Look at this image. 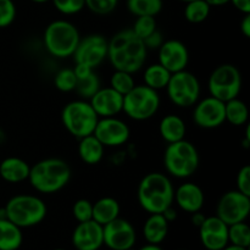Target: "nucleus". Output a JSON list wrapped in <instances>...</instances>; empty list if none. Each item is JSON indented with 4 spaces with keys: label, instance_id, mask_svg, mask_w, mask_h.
Here are the masks:
<instances>
[{
    "label": "nucleus",
    "instance_id": "3",
    "mask_svg": "<svg viewBox=\"0 0 250 250\" xmlns=\"http://www.w3.org/2000/svg\"><path fill=\"white\" fill-rule=\"evenodd\" d=\"M71 180V167L65 160L48 158L31 166L28 181L37 192L54 194L68 185Z\"/></svg>",
    "mask_w": 250,
    "mask_h": 250
},
{
    "label": "nucleus",
    "instance_id": "24",
    "mask_svg": "<svg viewBox=\"0 0 250 250\" xmlns=\"http://www.w3.org/2000/svg\"><path fill=\"white\" fill-rule=\"evenodd\" d=\"M120 211H121V208L115 198L103 197L93 203L92 220L102 226H105L112 220L117 219L120 216Z\"/></svg>",
    "mask_w": 250,
    "mask_h": 250
},
{
    "label": "nucleus",
    "instance_id": "32",
    "mask_svg": "<svg viewBox=\"0 0 250 250\" xmlns=\"http://www.w3.org/2000/svg\"><path fill=\"white\" fill-rule=\"evenodd\" d=\"M229 243L233 246L249 248L250 247V227L246 221L229 226Z\"/></svg>",
    "mask_w": 250,
    "mask_h": 250
},
{
    "label": "nucleus",
    "instance_id": "34",
    "mask_svg": "<svg viewBox=\"0 0 250 250\" xmlns=\"http://www.w3.org/2000/svg\"><path fill=\"white\" fill-rule=\"evenodd\" d=\"M77 83V77L75 75L73 68H61L58 71L54 77V85L56 89L63 93L73 92Z\"/></svg>",
    "mask_w": 250,
    "mask_h": 250
},
{
    "label": "nucleus",
    "instance_id": "30",
    "mask_svg": "<svg viewBox=\"0 0 250 250\" xmlns=\"http://www.w3.org/2000/svg\"><path fill=\"white\" fill-rule=\"evenodd\" d=\"M100 80L94 70L83 77L77 78L75 92L81 97V99L89 100L98 90L100 89Z\"/></svg>",
    "mask_w": 250,
    "mask_h": 250
},
{
    "label": "nucleus",
    "instance_id": "4",
    "mask_svg": "<svg viewBox=\"0 0 250 250\" xmlns=\"http://www.w3.org/2000/svg\"><path fill=\"white\" fill-rule=\"evenodd\" d=\"M200 158L193 143L182 141L168 143L164 153V166L166 172L178 180L189 178L197 172Z\"/></svg>",
    "mask_w": 250,
    "mask_h": 250
},
{
    "label": "nucleus",
    "instance_id": "47",
    "mask_svg": "<svg viewBox=\"0 0 250 250\" xmlns=\"http://www.w3.org/2000/svg\"><path fill=\"white\" fill-rule=\"evenodd\" d=\"M138 250H163V248L160 247V244H150L148 243L146 246L142 247Z\"/></svg>",
    "mask_w": 250,
    "mask_h": 250
},
{
    "label": "nucleus",
    "instance_id": "38",
    "mask_svg": "<svg viewBox=\"0 0 250 250\" xmlns=\"http://www.w3.org/2000/svg\"><path fill=\"white\" fill-rule=\"evenodd\" d=\"M72 215L78 222L89 221L93 215V203L88 199H78L72 207Z\"/></svg>",
    "mask_w": 250,
    "mask_h": 250
},
{
    "label": "nucleus",
    "instance_id": "5",
    "mask_svg": "<svg viewBox=\"0 0 250 250\" xmlns=\"http://www.w3.org/2000/svg\"><path fill=\"white\" fill-rule=\"evenodd\" d=\"M6 219L20 229H28L44 221L48 214L45 203L37 195L19 194L12 197L4 207Z\"/></svg>",
    "mask_w": 250,
    "mask_h": 250
},
{
    "label": "nucleus",
    "instance_id": "51",
    "mask_svg": "<svg viewBox=\"0 0 250 250\" xmlns=\"http://www.w3.org/2000/svg\"><path fill=\"white\" fill-rule=\"evenodd\" d=\"M54 250H65V249H61V248H59V249H54Z\"/></svg>",
    "mask_w": 250,
    "mask_h": 250
},
{
    "label": "nucleus",
    "instance_id": "37",
    "mask_svg": "<svg viewBox=\"0 0 250 250\" xmlns=\"http://www.w3.org/2000/svg\"><path fill=\"white\" fill-rule=\"evenodd\" d=\"M59 12L63 15H76L85 7V0H51Z\"/></svg>",
    "mask_w": 250,
    "mask_h": 250
},
{
    "label": "nucleus",
    "instance_id": "21",
    "mask_svg": "<svg viewBox=\"0 0 250 250\" xmlns=\"http://www.w3.org/2000/svg\"><path fill=\"white\" fill-rule=\"evenodd\" d=\"M31 166L23 159L10 156L0 163V177L7 183H22L28 180Z\"/></svg>",
    "mask_w": 250,
    "mask_h": 250
},
{
    "label": "nucleus",
    "instance_id": "7",
    "mask_svg": "<svg viewBox=\"0 0 250 250\" xmlns=\"http://www.w3.org/2000/svg\"><path fill=\"white\" fill-rule=\"evenodd\" d=\"M99 116L90 103L84 99L72 100L63 106L61 122L66 131L77 139L93 134Z\"/></svg>",
    "mask_w": 250,
    "mask_h": 250
},
{
    "label": "nucleus",
    "instance_id": "17",
    "mask_svg": "<svg viewBox=\"0 0 250 250\" xmlns=\"http://www.w3.org/2000/svg\"><path fill=\"white\" fill-rule=\"evenodd\" d=\"M200 242L208 250H221L229 244V225L215 216L205 217L199 227Z\"/></svg>",
    "mask_w": 250,
    "mask_h": 250
},
{
    "label": "nucleus",
    "instance_id": "31",
    "mask_svg": "<svg viewBox=\"0 0 250 250\" xmlns=\"http://www.w3.org/2000/svg\"><path fill=\"white\" fill-rule=\"evenodd\" d=\"M211 6L205 0H193L186 2L185 17L190 23H202L209 17Z\"/></svg>",
    "mask_w": 250,
    "mask_h": 250
},
{
    "label": "nucleus",
    "instance_id": "41",
    "mask_svg": "<svg viewBox=\"0 0 250 250\" xmlns=\"http://www.w3.org/2000/svg\"><path fill=\"white\" fill-rule=\"evenodd\" d=\"M143 42H144V44H146V46L148 50L149 49L158 50V49L161 46V44L164 43V36L161 34V32H159L158 29H156L155 32H153V33L150 34V36L146 37Z\"/></svg>",
    "mask_w": 250,
    "mask_h": 250
},
{
    "label": "nucleus",
    "instance_id": "36",
    "mask_svg": "<svg viewBox=\"0 0 250 250\" xmlns=\"http://www.w3.org/2000/svg\"><path fill=\"white\" fill-rule=\"evenodd\" d=\"M119 0H85V7L95 15H109L117 7Z\"/></svg>",
    "mask_w": 250,
    "mask_h": 250
},
{
    "label": "nucleus",
    "instance_id": "26",
    "mask_svg": "<svg viewBox=\"0 0 250 250\" xmlns=\"http://www.w3.org/2000/svg\"><path fill=\"white\" fill-rule=\"evenodd\" d=\"M22 229L7 219H0V250H17L22 246Z\"/></svg>",
    "mask_w": 250,
    "mask_h": 250
},
{
    "label": "nucleus",
    "instance_id": "2",
    "mask_svg": "<svg viewBox=\"0 0 250 250\" xmlns=\"http://www.w3.org/2000/svg\"><path fill=\"white\" fill-rule=\"evenodd\" d=\"M175 187L170 177L161 172H150L138 185L137 199L148 214H161L173 204Z\"/></svg>",
    "mask_w": 250,
    "mask_h": 250
},
{
    "label": "nucleus",
    "instance_id": "9",
    "mask_svg": "<svg viewBox=\"0 0 250 250\" xmlns=\"http://www.w3.org/2000/svg\"><path fill=\"white\" fill-rule=\"evenodd\" d=\"M165 89L171 103L182 109L194 106L202 93L197 76L187 70L172 73Z\"/></svg>",
    "mask_w": 250,
    "mask_h": 250
},
{
    "label": "nucleus",
    "instance_id": "48",
    "mask_svg": "<svg viewBox=\"0 0 250 250\" xmlns=\"http://www.w3.org/2000/svg\"><path fill=\"white\" fill-rule=\"evenodd\" d=\"M221 250H248V248H243V247H238V246H233V244H227L225 248H222Z\"/></svg>",
    "mask_w": 250,
    "mask_h": 250
},
{
    "label": "nucleus",
    "instance_id": "10",
    "mask_svg": "<svg viewBox=\"0 0 250 250\" xmlns=\"http://www.w3.org/2000/svg\"><path fill=\"white\" fill-rule=\"evenodd\" d=\"M242 84L243 80L241 71L231 63L217 66L208 81L210 95L225 103L238 98L242 90Z\"/></svg>",
    "mask_w": 250,
    "mask_h": 250
},
{
    "label": "nucleus",
    "instance_id": "18",
    "mask_svg": "<svg viewBox=\"0 0 250 250\" xmlns=\"http://www.w3.org/2000/svg\"><path fill=\"white\" fill-rule=\"evenodd\" d=\"M72 244L76 250H99L104 246L103 226L94 220L78 222L73 229Z\"/></svg>",
    "mask_w": 250,
    "mask_h": 250
},
{
    "label": "nucleus",
    "instance_id": "40",
    "mask_svg": "<svg viewBox=\"0 0 250 250\" xmlns=\"http://www.w3.org/2000/svg\"><path fill=\"white\" fill-rule=\"evenodd\" d=\"M237 190L250 197V166L244 165L238 171L236 177Z\"/></svg>",
    "mask_w": 250,
    "mask_h": 250
},
{
    "label": "nucleus",
    "instance_id": "8",
    "mask_svg": "<svg viewBox=\"0 0 250 250\" xmlns=\"http://www.w3.org/2000/svg\"><path fill=\"white\" fill-rule=\"evenodd\" d=\"M160 102V95L156 90L146 84H136L124 95L122 112L134 121H146L159 111Z\"/></svg>",
    "mask_w": 250,
    "mask_h": 250
},
{
    "label": "nucleus",
    "instance_id": "12",
    "mask_svg": "<svg viewBox=\"0 0 250 250\" xmlns=\"http://www.w3.org/2000/svg\"><path fill=\"white\" fill-rule=\"evenodd\" d=\"M72 58L75 63L95 70L107 59V39L102 34H89L81 38Z\"/></svg>",
    "mask_w": 250,
    "mask_h": 250
},
{
    "label": "nucleus",
    "instance_id": "13",
    "mask_svg": "<svg viewBox=\"0 0 250 250\" xmlns=\"http://www.w3.org/2000/svg\"><path fill=\"white\" fill-rule=\"evenodd\" d=\"M104 246L111 250H128L134 247L137 242V233L133 225L126 219L112 220L103 226Z\"/></svg>",
    "mask_w": 250,
    "mask_h": 250
},
{
    "label": "nucleus",
    "instance_id": "14",
    "mask_svg": "<svg viewBox=\"0 0 250 250\" xmlns=\"http://www.w3.org/2000/svg\"><path fill=\"white\" fill-rule=\"evenodd\" d=\"M93 134L105 148H116L128 142L131 129L126 122L116 116L99 117Z\"/></svg>",
    "mask_w": 250,
    "mask_h": 250
},
{
    "label": "nucleus",
    "instance_id": "39",
    "mask_svg": "<svg viewBox=\"0 0 250 250\" xmlns=\"http://www.w3.org/2000/svg\"><path fill=\"white\" fill-rule=\"evenodd\" d=\"M16 19V5L12 0H0V28H6Z\"/></svg>",
    "mask_w": 250,
    "mask_h": 250
},
{
    "label": "nucleus",
    "instance_id": "11",
    "mask_svg": "<svg viewBox=\"0 0 250 250\" xmlns=\"http://www.w3.org/2000/svg\"><path fill=\"white\" fill-rule=\"evenodd\" d=\"M249 214L250 197L237 189L225 193L216 205V216L229 226L246 221Z\"/></svg>",
    "mask_w": 250,
    "mask_h": 250
},
{
    "label": "nucleus",
    "instance_id": "53",
    "mask_svg": "<svg viewBox=\"0 0 250 250\" xmlns=\"http://www.w3.org/2000/svg\"><path fill=\"white\" fill-rule=\"evenodd\" d=\"M161 1H163V0H161Z\"/></svg>",
    "mask_w": 250,
    "mask_h": 250
},
{
    "label": "nucleus",
    "instance_id": "22",
    "mask_svg": "<svg viewBox=\"0 0 250 250\" xmlns=\"http://www.w3.org/2000/svg\"><path fill=\"white\" fill-rule=\"evenodd\" d=\"M159 133L166 143L182 141L186 138V133H187L186 122L178 115H165L159 125Z\"/></svg>",
    "mask_w": 250,
    "mask_h": 250
},
{
    "label": "nucleus",
    "instance_id": "25",
    "mask_svg": "<svg viewBox=\"0 0 250 250\" xmlns=\"http://www.w3.org/2000/svg\"><path fill=\"white\" fill-rule=\"evenodd\" d=\"M105 146L98 141L94 134L83 137L78 143V155L87 165H97L104 158Z\"/></svg>",
    "mask_w": 250,
    "mask_h": 250
},
{
    "label": "nucleus",
    "instance_id": "20",
    "mask_svg": "<svg viewBox=\"0 0 250 250\" xmlns=\"http://www.w3.org/2000/svg\"><path fill=\"white\" fill-rule=\"evenodd\" d=\"M173 203H176L181 210L188 214L202 211L205 204L204 192L197 183L185 182L175 189Z\"/></svg>",
    "mask_w": 250,
    "mask_h": 250
},
{
    "label": "nucleus",
    "instance_id": "44",
    "mask_svg": "<svg viewBox=\"0 0 250 250\" xmlns=\"http://www.w3.org/2000/svg\"><path fill=\"white\" fill-rule=\"evenodd\" d=\"M161 214H163V216L165 217V220L168 222V224H170V222H173L176 219H177V210H176L172 205L168 207L166 210H164Z\"/></svg>",
    "mask_w": 250,
    "mask_h": 250
},
{
    "label": "nucleus",
    "instance_id": "16",
    "mask_svg": "<svg viewBox=\"0 0 250 250\" xmlns=\"http://www.w3.org/2000/svg\"><path fill=\"white\" fill-rule=\"evenodd\" d=\"M158 50L159 63L171 73L187 70V66L189 63V51L185 43L177 39L164 41Z\"/></svg>",
    "mask_w": 250,
    "mask_h": 250
},
{
    "label": "nucleus",
    "instance_id": "6",
    "mask_svg": "<svg viewBox=\"0 0 250 250\" xmlns=\"http://www.w3.org/2000/svg\"><path fill=\"white\" fill-rule=\"evenodd\" d=\"M80 39L77 27L66 20L50 22L44 31L43 37L45 49L56 59H67L72 56Z\"/></svg>",
    "mask_w": 250,
    "mask_h": 250
},
{
    "label": "nucleus",
    "instance_id": "1",
    "mask_svg": "<svg viewBox=\"0 0 250 250\" xmlns=\"http://www.w3.org/2000/svg\"><path fill=\"white\" fill-rule=\"evenodd\" d=\"M148 49L131 28L117 32L107 41V60L115 70L137 73L143 68Z\"/></svg>",
    "mask_w": 250,
    "mask_h": 250
},
{
    "label": "nucleus",
    "instance_id": "28",
    "mask_svg": "<svg viewBox=\"0 0 250 250\" xmlns=\"http://www.w3.org/2000/svg\"><path fill=\"white\" fill-rule=\"evenodd\" d=\"M225 116L226 121L233 126H243L249 120V110L243 100L234 98L225 103Z\"/></svg>",
    "mask_w": 250,
    "mask_h": 250
},
{
    "label": "nucleus",
    "instance_id": "46",
    "mask_svg": "<svg viewBox=\"0 0 250 250\" xmlns=\"http://www.w3.org/2000/svg\"><path fill=\"white\" fill-rule=\"evenodd\" d=\"M210 6H224V5L229 4V0H205Z\"/></svg>",
    "mask_w": 250,
    "mask_h": 250
},
{
    "label": "nucleus",
    "instance_id": "45",
    "mask_svg": "<svg viewBox=\"0 0 250 250\" xmlns=\"http://www.w3.org/2000/svg\"><path fill=\"white\" fill-rule=\"evenodd\" d=\"M190 215H192V222H193V225H194L195 227H198V229H199L200 225H202L203 222H204L205 217H207V216H204V215H203L200 211L193 212V214H190Z\"/></svg>",
    "mask_w": 250,
    "mask_h": 250
},
{
    "label": "nucleus",
    "instance_id": "19",
    "mask_svg": "<svg viewBox=\"0 0 250 250\" xmlns=\"http://www.w3.org/2000/svg\"><path fill=\"white\" fill-rule=\"evenodd\" d=\"M90 105L99 117L117 116L122 112L124 95L111 87L100 88L89 99Z\"/></svg>",
    "mask_w": 250,
    "mask_h": 250
},
{
    "label": "nucleus",
    "instance_id": "27",
    "mask_svg": "<svg viewBox=\"0 0 250 250\" xmlns=\"http://www.w3.org/2000/svg\"><path fill=\"white\" fill-rule=\"evenodd\" d=\"M171 75H172V73L168 70H166V68L164 67L163 65H160L159 62L151 63V65H149L148 67H146V70H144V84H146V87L159 92V90L161 89H165L168 81H170Z\"/></svg>",
    "mask_w": 250,
    "mask_h": 250
},
{
    "label": "nucleus",
    "instance_id": "35",
    "mask_svg": "<svg viewBox=\"0 0 250 250\" xmlns=\"http://www.w3.org/2000/svg\"><path fill=\"white\" fill-rule=\"evenodd\" d=\"M132 31L134 32L137 37L144 41L148 36H150L153 32L158 29L156 27V20L154 16H139L137 17L136 22H134Z\"/></svg>",
    "mask_w": 250,
    "mask_h": 250
},
{
    "label": "nucleus",
    "instance_id": "23",
    "mask_svg": "<svg viewBox=\"0 0 250 250\" xmlns=\"http://www.w3.org/2000/svg\"><path fill=\"white\" fill-rule=\"evenodd\" d=\"M168 233V222L163 214H149L143 226V236L150 244H161Z\"/></svg>",
    "mask_w": 250,
    "mask_h": 250
},
{
    "label": "nucleus",
    "instance_id": "29",
    "mask_svg": "<svg viewBox=\"0 0 250 250\" xmlns=\"http://www.w3.org/2000/svg\"><path fill=\"white\" fill-rule=\"evenodd\" d=\"M127 9L134 16H154L163 10L161 0H127Z\"/></svg>",
    "mask_w": 250,
    "mask_h": 250
},
{
    "label": "nucleus",
    "instance_id": "49",
    "mask_svg": "<svg viewBox=\"0 0 250 250\" xmlns=\"http://www.w3.org/2000/svg\"><path fill=\"white\" fill-rule=\"evenodd\" d=\"M33 2H37V4H43V2L50 1V0H32Z\"/></svg>",
    "mask_w": 250,
    "mask_h": 250
},
{
    "label": "nucleus",
    "instance_id": "33",
    "mask_svg": "<svg viewBox=\"0 0 250 250\" xmlns=\"http://www.w3.org/2000/svg\"><path fill=\"white\" fill-rule=\"evenodd\" d=\"M134 85H136V82H134L133 75L126 71L115 70V72L110 77L109 87H111L121 95H126Z\"/></svg>",
    "mask_w": 250,
    "mask_h": 250
},
{
    "label": "nucleus",
    "instance_id": "43",
    "mask_svg": "<svg viewBox=\"0 0 250 250\" xmlns=\"http://www.w3.org/2000/svg\"><path fill=\"white\" fill-rule=\"evenodd\" d=\"M241 32L246 38H250V14L244 15L241 21Z\"/></svg>",
    "mask_w": 250,
    "mask_h": 250
},
{
    "label": "nucleus",
    "instance_id": "52",
    "mask_svg": "<svg viewBox=\"0 0 250 250\" xmlns=\"http://www.w3.org/2000/svg\"><path fill=\"white\" fill-rule=\"evenodd\" d=\"M180 250H185V249H180Z\"/></svg>",
    "mask_w": 250,
    "mask_h": 250
},
{
    "label": "nucleus",
    "instance_id": "42",
    "mask_svg": "<svg viewBox=\"0 0 250 250\" xmlns=\"http://www.w3.org/2000/svg\"><path fill=\"white\" fill-rule=\"evenodd\" d=\"M229 2L242 14H250V0H229Z\"/></svg>",
    "mask_w": 250,
    "mask_h": 250
},
{
    "label": "nucleus",
    "instance_id": "50",
    "mask_svg": "<svg viewBox=\"0 0 250 250\" xmlns=\"http://www.w3.org/2000/svg\"><path fill=\"white\" fill-rule=\"evenodd\" d=\"M180 1H183V2H189V1H193V0H180Z\"/></svg>",
    "mask_w": 250,
    "mask_h": 250
},
{
    "label": "nucleus",
    "instance_id": "15",
    "mask_svg": "<svg viewBox=\"0 0 250 250\" xmlns=\"http://www.w3.org/2000/svg\"><path fill=\"white\" fill-rule=\"evenodd\" d=\"M193 121L198 127L204 129H214L226 122L225 102L214 97H207L198 100L193 110Z\"/></svg>",
    "mask_w": 250,
    "mask_h": 250
}]
</instances>
